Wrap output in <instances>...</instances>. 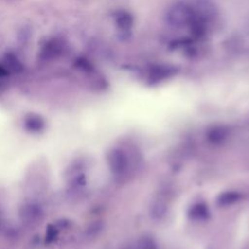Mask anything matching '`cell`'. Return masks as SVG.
<instances>
[{
	"label": "cell",
	"mask_w": 249,
	"mask_h": 249,
	"mask_svg": "<svg viewBox=\"0 0 249 249\" xmlns=\"http://www.w3.org/2000/svg\"><path fill=\"white\" fill-rule=\"evenodd\" d=\"M195 42V40L192 37H183V38H177L172 40L169 43V50H176L179 48H187L191 45H193Z\"/></svg>",
	"instance_id": "11"
},
{
	"label": "cell",
	"mask_w": 249,
	"mask_h": 249,
	"mask_svg": "<svg viewBox=\"0 0 249 249\" xmlns=\"http://www.w3.org/2000/svg\"><path fill=\"white\" fill-rule=\"evenodd\" d=\"M57 233H58L57 229L53 225H49L46 231V242L47 243L53 242L56 238Z\"/></svg>",
	"instance_id": "13"
},
{
	"label": "cell",
	"mask_w": 249,
	"mask_h": 249,
	"mask_svg": "<svg viewBox=\"0 0 249 249\" xmlns=\"http://www.w3.org/2000/svg\"><path fill=\"white\" fill-rule=\"evenodd\" d=\"M195 18L193 7L186 2H176L167 11L165 18L169 25L182 28L188 27Z\"/></svg>",
	"instance_id": "1"
},
{
	"label": "cell",
	"mask_w": 249,
	"mask_h": 249,
	"mask_svg": "<svg viewBox=\"0 0 249 249\" xmlns=\"http://www.w3.org/2000/svg\"><path fill=\"white\" fill-rule=\"evenodd\" d=\"M65 50L63 40L59 38H51L46 40L41 46L39 57L41 60H52L60 56Z\"/></svg>",
	"instance_id": "3"
},
{
	"label": "cell",
	"mask_w": 249,
	"mask_h": 249,
	"mask_svg": "<svg viewBox=\"0 0 249 249\" xmlns=\"http://www.w3.org/2000/svg\"><path fill=\"white\" fill-rule=\"evenodd\" d=\"M9 74L10 72L5 68V66L3 64H0V78L7 77Z\"/></svg>",
	"instance_id": "14"
},
{
	"label": "cell",
	"mask_w": 249,
	"mask_h": 249,
	"mask_svg": "<svg viewBox=\"0 0 249 249\" xmlns=\"http://www.w3.org/2000/svg\"><path fill=\"white\" fill-rule=\"evenodd\" d=\"M45 126L44 120L36 114H29L24 120V127L31 132H39L43 130Z\"/></svg>",
	"instance_id": "9"
},
{
	"label": "cell",
	"mask_w": 249,
	"mask_h": 249,
	"mask_svg": "<svg viewBox=\"0 0 249 249\" xmlns=\"http://www.w3.org/2000/svg\"><path fill=\"white\" fill-rule=\"evenodd\" d=\"M166 211V203L162 199H157L155 200L153 206H152V214L155 218H161Z\"/></svg>",
	"instance_id": "12"
},
{
	"label": "cell",
	"mask_w": 249,
	"mask_h": 249,
	"mask_svg": "<svg viewBox=\"0 0 249 249\" xmlns=\"http://www.w3.org/2000/svg\"><path fill=\"white\" fill-rule=\"evenodd\" d=\"M115 23L119 31L120 39H128L131 34V27L133 25V17L130 13L121 10L114 15Z\"/></svg>",
	"instance_id": "4"
},
{
	"label": "cell",
	"mask_w": 249,
	"mask_h": 249,
	"mask_svg": "<svg viewBox=\"0 0 249 249\" xmlns=\"http://www.w3.org/2000/svg\"><path fill=\"white\" fill-rule=\"evenodd\" d=\"M127 156L120 149H113L107 156V161L111 171L116 175L123 174L127 168Z\"/></svg>",
	"instance_id": "5"
},
{
	"label": "cell",
	"mask_w": 249,
	"mask_h": 249,
	"mask_svg": "<svg viewBox=\"0 0 249 249\" xmlns=\"http://www.w3.org/2000/svg\"><path fill=\"white\" fill-rule=\"evenodd\" d=\"M3 62V65L10 73H20L23 70L22 63L13 53H7L4 55Z\"/></svg>",
	"instance_id": "8"
},
{
	"label": "cell",
	"mask_w": 249,
	"mask_h": 249,
	"mask_svg": "<svg viewBox=\"0 0 249 249\" xmlns=\"http://www.w3.org/2000/svg\"><path fill=\"white\" fill-rule=\"evenodd\" d=\"M192 7L195 16L207 25L214 22L219 16L218 7L212 0H196Z\"/></svg>",
	"instance_id": "2"
},
{
	"label": "cell",
	"mask_w": 249,
	"mask_h": 249,
	"mask_svg": "<svg viewBox=\"0 0 249 249\" xmlns=\"http://www.w3.org/2000/svg\"><path fill=\"white\" fill-rule=\"evenodd\" d=\"M19 217L25 224L35 225L42 220L43 211L38 204L26 203L20 207Z\"/></svg>",
	"instance_id": "7"
},
{
	"label": "cell",
	"mask_w": 249,
	"mask_h": 249,
	"mask_svg": "<svg viewBox=\"0 0 249 249\" xmlns=\"http://www.w3.org/2000/svg\"><path fill=\"white\" fill-rule=\"evenodd\" d=\"M73 66L77 70L82 71V72H84L86 74H92V73H94V66H93V64L88 58L83 57V56L77 57L74 60Z\"/></svg>",
	"instance_id": "10"
},
{
	"label": "cell",
	"mask_w": 249,
	"mask_h": 249,
	"mask_svg": "<svg viewBox=\"0 0 249 249\" xmlns=\"http://www.w3.org/2000/svg\"><path fill=\"white\" fill-rule=\"evenodd\" d=\"M0 225H1V218H0Z\"/></svg>",
	"instance_id": "15"
},
{
	"label": "cell",
	"mask_w": 249,
	"mask_h": 249,
	"mask_svg": "<svg viewBox=\"0 0 249 249\" xmlns=\"http://www.w3.org/2000/svg\"><path fill=\"white\" fill-rule=\"evenodd\" d=\"M178 72V69L170 64H154L149 70V82L157 84L168 79Z\"/></svg>",
	"instance_id": "6"
}]
</instances>
